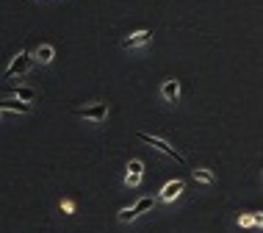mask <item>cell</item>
<instances>
[{
    "mask_svg": "<svg viewBox=\"0 0 263 233\" xmlns=\"http://www.w3.org/2000/svg\"><path fill=\"white\" fill-rule=\"evenodd\" d=\"M136 139L141 145H147V147H155V150H161L163 155H169V158H175L177 164H186V158H183V153H177L169 142H163V139L158 136H153V133H136Z\"/></svg>",
    "mask_w": 263,
    "mask_h": 233,
    "instance_id": "6da1fadb",
    "label": "cell"
},
{
    "mask_svg": "<svg viewBox=\"0 0 263 233\" xmlns=\"http://www.w3.org/2000/svg\"><path fill=\"white\" fill-rule=\"evenodd\" d=\"M75 114L83 117V119H91V122H105V117H108V103H103V100L86 103V105H81V109H75Z\"/></svg>",
    "mask_w": 263,
    "mask_h": 233,
    "instance_id": "7a4b0ae2",
    "label": "cell"
},
{
    "mask_svg": "<svg viewBox=\"0 0 263 233\" xmlns=\"http://www.w3.org/2000/svg\"><path fill=\"white\" fill-rule=\"evenodd\" d=\"M31 64H33V53H31V50H20V53L11 59V64H9V69H6V75H9V78L25 75L28 69H31Z\"/></svg>",
    "mask_w": 263,
    "mask_h": 233,
    "instance_id": "3957f363",
    "label": "cell"
},
{
    "mask_svg": "<svg viewBox=\"0 0 263 233\" xmlns=\"http://www.w3.org/2000/svg\"><path fill=\"white\" fill-rule=\"evenodd\" d=\"M150 42H153V31L144 28V31H136V33H130V37H125L122 47L125 50H136V47H144V45H150Z\"/></svg>",
    "mask_w": 263,
    "mask_h": 233,
    "instance_id": "277c9868",
    "label": "cell"
},
{
    "mask_svg": "<svg viewBox=\"0 0 263 233\" xmlns=\"http://www.w3.org/2000/svg\"><path fill=\"white\" fill-rule=\"evenodd\" d=\"M141 175H144V164L139 158H130L127 161V172H125V186L127 189H136L141 183Z\"/></svg>",
    "mask_w": 263,
    "mask_h": 233,
    "instance_id": "5b68a950",
    "label": "cell"
},
{
    "mask_svg": "<svg viewBox=\"0 0 263 233\" xmlns=\"http://www.w3.org/2000/svg\"><path fill=\"white\" fill-rule=\"evenodd\" d=\"M183 189H186V183H183V181H169L166 186L158 192V200L161 203H172V200H177V197L183 194Z\"/></svg>",
    "mask_w": 263,
    "mask_h": 233,
    "instance_id": "8992f818",
    "label": "cell"
},
{
    "mask_svg": "<svg viewBox=\"0 0 263 233\" xmlns=\"http://www.w3.org/2000/svg\"><path fill=\"white\" fill-rule=\"evenodd\" d=\"M161 97L166 103H177V100H180V81H177V78H166V81L161 83Z\"/></svg>",
    "mask_w": 263,
    "mask_h": 233,
    "instance_id": "52a82bcc",
    "label": "cell"
},
{
    "mask_svg": "<svg viewBox=\"0 0 263 233\" xmlns=\"http://www.w3.org/2000/svg\"><path fill=\"white\" fill-rule=\"evenodd\" d=\"M0 109L3 111H14V114H31V103L20 100V97H9V100H0Z\"/></svg>",
    "mask_w": 263,
    "mask_h": 233,
    "instance_id": "ba28073f",
    "label": "cell"
},
{
    "mask_svg": "<svg viewBox=\"0 0 263 233\" xmlns=\"http://www.w3.org/2000/svg\"><path fill=\"white\" fill-rule=\"evenodd\" d=\"M53 56H55L53 45H39L36 50H33V61H36V64H50Z\"/></svg>",
    "mask_w": 263,
    "mask_h": 233,
    "instance_id": "9c48e42d",
    "label": "cell"
},
{
    "mask_svg": "<svg viewBox=\"0 0 263 233\" xmlns=\"http://www.w3.org/2000/svg\"><path fill=\"white\" fill-rule=\"evenodd\" d=\"M11 95L20 97V100H25V103H33V100H36V89H31V86H14Z\"/></svg>",
    "mask_w": 263,
    "mask_h": 233,
    "instance_id": "30bf717a",
    "label": "cell"
},
{
    "mask_svg": "<svg viewBox=\"0 0 263 233\" xmlns=\"http://www.w3.org/2000/svg\"><path fill=\"white\" fill-rule=\"evenodd\" d=\"M155 200H158V197H139L136 206H133V208H136L139 214H144V211H150V208L155 206Z\"/></svg>",
    "mask_w": 263,
    "mask_h": 233,
    "instance_id": "8fae6325",
    "label": "cell"
},
{
    "mask_svg": "<svg viewBox=\"0 0 263 233\" xmlns=\"http://www.w3.org/2000/svg\"><path fill=\"white\" fill-rule=\"evenodd\" d=\"M191 175H194V181H200V183H213L211 169H191Z\"/></svg>",
    "mask_w": 263,
    "mask_h": 233,
    "instance_id": "7c38bea8",
    "label": "cell"
},
{
    "mask_svg": "<svg viewBox=\"0 0 263 233\" xmlns=\"http://www.w3.org/2000/svg\"><path fill=\"white\" fill-rule=\"evenodd\" d=\"M136 217H139L136 208H122V211H119V222H133Z\"/></svg>",
    "mask_w": 263,
    "mask_h": 233,
    "instance_id": "4fadbf2b",
    "label": "cell"
},
{
    "mask_svg": "<svg viewBox=\"0 0 263 233\" xmlns=\"http://www.w3.org/2000/svg\"><path fill=\"white\" fill-rule=\"evenodd\" d=\"M238 225H241V228H252V225H255V217H252V214H241V217H238Z\"/></svg>",
    "mask_w": 263,
    "mask_h": 233,
    "instance_id": "5bb4252c",
    "label": "cell"
},
{
    "mask_svg": "<svg viewBox=\"0 0 263 233\" xmlns=\"http://www.w3.org/2000/svg\"><path fill=\"white\" fill-rule=\"evenodd\" d=\"M61 211H64V214H72V211H75V203H72V200H61Z\"/></svg>",
    "mask_w": 263,
    "mask_h": 233,
    "instance_id": "9a60e30c",
    "label": "cell"
},
{
    "mask_svg": "<svg viewBox=\"0 0 263 233\" xmlns=\"http://www.w3.org/2000/svg\"><path fill=\"white\" fill-rule=\"evenodd\" d=\"M255 217V225H260V228H263V211H258V214H252Z\"/></svg>",
    "mask_w": 263,
    "mask_h": 233,
    "instance_id": "2e32d148",
    "label": "cell"
},
{
    "mask_svg": "<svg viewBox=\"0 0 263 233\" xmlns=\"http://www.w3.org/2000/svg\"><path fill=\"white\" fill-rule=\"evenodd\" d=\"M0 117H3V109H0Z\"/></svg>",
    "mask_w": 263,
    "mask_h": 233,
    "instance_id": "e0dca14e",
    "label": "cell"
}]
</instances>
